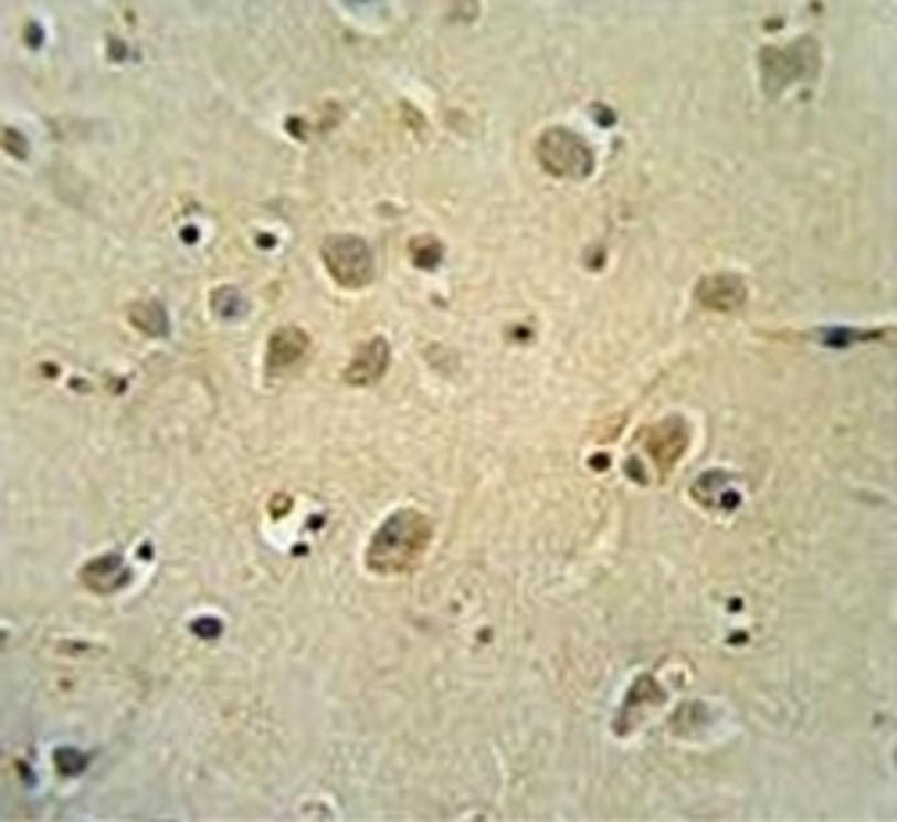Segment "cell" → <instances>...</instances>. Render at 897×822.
I'll return each mask as SVG.
<instances>
[{
  "label": "cell",
  "instance_id": "6da1fadb",
  "mask_svg": "<svg viewBox=\"0 0 897 822\" xmlns=\"http://www.w3.org/2000/svg\"><path fill=\"white\" fill-rule=\"evenodd\" d=\"M428 542H431L428 517L416 510H399L373 531V539L367 546V565L370 571H381V575L407 571L424 557Z\"/></svg>",
  "mask_w": 897,
  "mask_h": 822
},
{
  "label": "cell",
  "instance_id": "7a4b0ae2",
  "mask_svg": "<svg viewBox=\"0 0 897 822\" xmlns=\"http://www.w3.org/2000/svg\"><path fill=\"white\" fill-rule=\"evenodd\" d=\"M539 162L546 172H553L560 180H582L592 172V151L571 129L553 126L539 137Z\"/></svg>",
  "mask_w": 897,
  "mask_h": 822
},
{
  "label": "cell",
  "instance_id": "3957f363",
  "mask_svg": "<svg viewBox=\"0 0 897 822\" xmlns=\"http://www.w3.org/2000/svg\"><path fill=\"white\" fill-rule=\"evenodd\" d=\"M324 266L341 287H367L373 281L370 244L352 234H335L324 241Z\"/></svg>",
  "mask_w": 897,
  "mask_h": 822
},
{
  "label": "cell",
  "instance_id": "277c9868",
  "mask_svg": "<svg viewBox=\"0 0 897 822\" xmlns=\"http://www.w3.org/2000/svg\"><path fill=\"white\" fill-rule=\"evenodd\" d=\"M761 62H764V86L779 91V86H787L790 80L812 76L819 65V51L812 40H801V43H790V48L764 51Z\"/></svg>",
  "mask_w": 897,
  "mask_h": 822
},
{
  "label": "cell",
  "instance_id": "5b68a950",
  "mask_svg": "<svg viewBox=\"0 0 897 822\" xmlns=\"http://www.w3.org/2000/svg\"><path fill=\"white\" fill-rule=\"evenodd\" d=\"M686 445H689V424L683 417H668V421H661L646 435V450L661 471H672L678 464V456L686 453Z\"/></svg>",
  "mask_w": 897,
  "mask_h": 822
},
{
  "label": "cell",
  "instance_id": "8992f818",
  "mask_svg": "<svg viewBox=\"0 0 897 822\" xmlns=\"http://www.w3.org/2000/svg\"><path fill=\"white\" fill-rule=\"evenodd\" d=\"M697 298L707 309L729 313V309H740L747 302V284H743V277H736V273H711V277H704L697 284Z\"/></svg>",
  "mask_w": 897,
  "mask_h": 822
},
{
  "label": "cell",
  "instance_id": "52a82bcc",
  "mask_svg": "<svg viewBox=\"0 0 897 822\" xmlns=\"http://www.w3.org/2000/svg\"><path fill=\"white\" fill-rule=\"evenodd\" d=\"M388 341L384 338H370L367 345H359V352L352 356L349 370H345V381L356 388H367L373 381H381V373L388 370Z\"/></svg>",
  "mask_w": 897,
  "mask_h": 822
},
{
  "label": "cell",
  "instance_id": "ba28073f",
  "mask_svg": "<svg viewBox=\"0 0 897 822\" xmlns=\"http://www.w3.org/2000/svg\"><path fill=\"white\" fill-rule=\"evenodd\" d=\"M306 352H309L306 330H298V327H281V330H273V338H270L266 363H270V370H287V367L302 363V356H306Z\"/></svg>",
  "mask_w": 897,
  "mask_h": 822
},
{
  "label": "cell",
  "instance_id": "9c48e42d",
  "mask_svg": "<svg viewBox=\"0 0 897 822\" xmlns=\"http://www.w3.org/2000/svg\"><path fill=\"white\" fill-rule=\"evenodd\" d=\"M83 582L97 589V593H112V589H119L126 582V568H123V560L115 557V554H105V557H97L94 565H86L83 568Z\"/></svg>",
  "mask_w": 897,
  "mask_h": 822
},
{
  "label": "cell",
  "instance_id": "30bf717a",
  "mask_svg": "<svg viewBox=\"0 0 897 822\" xmlns=\"http://www.w3.org/2000/svg\"><path fill=\"white\" fill-rule=\"evenodd\" d=\"M129 320L140 330H148V335H166V313L158 302H140V306L129 309Z\"/></svg>",
  "mask_w": 897,
  "mask_h": 822
},
{
  "label": "cell",
  "instance_id": "8fae6325",
  "mask_svg": "<svg viewBox=\"0 0 897 822\" xmlns=\"http://www.w3.org/2000/svg\"><path fill=\"white\" fill-rule=\"evenodd\" d=\"M439 259H442V244L439 241H431V238H421L413 244V263L421 266V270H431V266H439Z\"/></svg>",
  "mask_w": 897,
  "mask_h": 822
},
{
  "label": "cell",
  "instance_id": "7c38bea8",
  "mask_svg": "<svg viewBox=\"0 0 897 822\" xmlns=\"http://www.w3.org/2000/svg\"><path fill=\"white\" fill-rule=\"evenodd\" d=\"M83 766H86V761L76 751H62V755H57V769H62V772H80Z\"/></svg>",
  "mask_w": 897,
  "mask_h": 822
},
{
  "label": "cell",
  "instance_id": "4fadbf2b",
  "mask_svg": "<svg viewBox=\"0 0 897 822\" xmlns=\"http://www.w3.org/2000/svg\"><path fill=\"white\" fill-rule=\"evenodd\" d=\"M4 140H8V148H11L14 155H19V158H22V151H25V148H22V140H19V134H14V129H8V134H4Z\"/></svg>",
  "mask_w": 897,
  "mask_h": 822
}]
</instances>
